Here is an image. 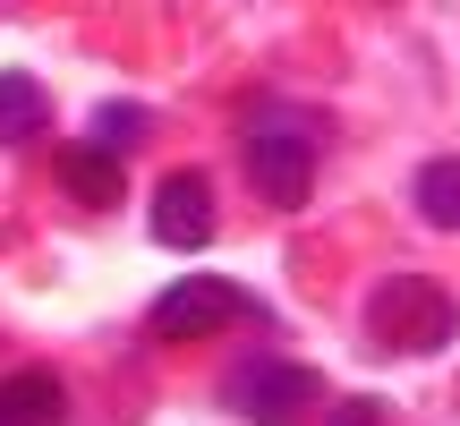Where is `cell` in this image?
I'll use <instances>...</instances> for the list:
<instances>
[{"label":"cell","instance_id":"277c9868","mask_svg":"<svg viewBox=\"0 0 460 426\" xmlns=\"http://www.w3.org/2000/svg\"><path fill=\"white\" fill-rule=\"evenodd\" d=\"M247 180L264 188V205L298 213L315 197V146L298 129H281V120H256V129H247Z\"/></svg>","mask_w":460,"mask_h":426},{"label":"cell","instance_id":"8fae6325","mask_svg":"<svg viewBox=\"0 0 460 426\" xmlns=\"http://www.w3.org/2000/svg\"><path fill=\"white\" fill-rule=\"evenodd\" d=\"M324 426H393V418H384V401L349 393V401H332V418H324Z\"/></svg>","mask_w":460,"mask_h":426},{"label":"cell","instance_id":"ba28073f","mask_svg":"<svg viewBox=\"0 0 460 426\" xmlns=\"http://www.w3.org/2000/svg\"><path fill=\"white\" fill-rule=\"evenodd\" d=\"M43 120H51L43 85L9 68V77H0V146H34V137H43Z\"/></svg>","mask_w":460,"mask_h":426},{"label":"cell","instance_id":"6da1fadb","mask_svg":"<svg viewBox=\"0 0 460 426\" xmlns=\"http://www.w3.org/2000/svg\"><path fill=\"white\" fill-rule=\"evenodd\" d=\"M367 324H376V342L401 350V359H435V350H452L460 307H452L444 281H427V273H393V281H376V298H367Z\"/></svg>","mask_w":460,"mask_h":426},{"label":"cell","instance_id":"9c48e42d","mask_svg":"<svg viewBox=\"0 0 460 426\" xmlns=\"http://www.w3.org/2000/svg\"><path fill=\"white\" fill-rule=\"evenodd\" d=\"M418 222H435V230L460 222V154H444V163L418 171Z\"/></svg>","mask_w":460,"mask_h":426},{"label":"cell","instance_id":"30bf717a","mask_svg":"<svg viewBox=\"0 0 460 426\" xmlns=\"http://www.w3.org/2000/svg\"><path fill=\"white\" fill-rule=\"evenodd\" d=\"M146 129H154V120L137 111V102H102V111H94V146H111V154H128Z\"/></svg>","mask_w":460,"mask_h":426},{"label":"cell","instance_id":"8992f818","mask_svg":"<svg viewBox=\"0 0 460 426\" xmlns=\"http://www.w3.org/2000/svg\"><path fill=\"white\" fill-rule=\"evenodd\" d=\"M68 418V393L51 367H17V376H0V426H60Z\"/></svg>","mask_w":460,"mask_h":426},{"label":"cell","instance_id":"3957f363","mask_svg":"<svg viewBox=\"0 0 460 426\" xmlns=\"http://www.w3.org/2000/svg\"><path fill=\"white\" fill-rule=\"evenodd\" d=\"M247 315H256V298H247L239 281L188 273V281H171V290L154 298V315H146V324L163 333V342H205V333H222V324H247Z\"/></svg>","mask_w":460,"mask_h":426},{"label":"cell","instance_id":"7a4b0ae2","mask_svg":"<svg viewBox=\"0 0 460 426\" xmlns=\"http://www.w3.org/2000/svg\"><path fill=\"white\" fill-rule=\"evenodd\" d=\"M315 393H324V376L298 367V359H247L239 376H230V410L247 426H307Z\"/></svg>","mask_w":460,"mask_h":426},{"label":"cell","instance_id":"52a82bcc","mask_svg":"<svg viewBox=\"0 0 460 426\" xmlns=\"http://www.w3.org/2000/svg\"><path fill=\"white\" fill-rule=\"evenodd\" d=\"M60 188H68L85 213H111L128 180H119V154H111V146H68V154H60Z\"/></svg>","mask_w":460,"mask_h":426},{"label":"cell","instance_id":"5b68a950","mask_svg":"<svg viewBox=\"0 0 460 426\" xmlns=\"http://www.w3.org/2000/svg\"><path fill=\"white\" fill-rule=\"evenodd\" d=\"M154 239L163 247H214V180L205 171H171L163 188H154Z\"/></svg>","mask_w":460,"mask_h":426}]
</instances>
